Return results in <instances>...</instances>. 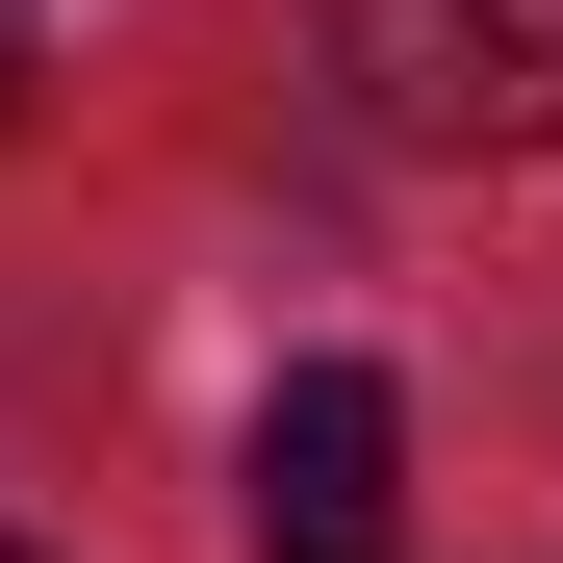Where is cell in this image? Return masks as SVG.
<instances>
[{
  "label": "cell",
  "instance_id": "obj_1",
  "mask_svg": "<svg viewBox=\"0 0 563 563\" xmlns=\"http://www.w3.org/2000/svg\"><path fill=\"white\" fill-rule=\"evenodd\" d=\"M333 77L410 154H512V129H563V0H333Z\"/></svg>",
  "mask_w": 563,
  "mask_h": 563
},
{
  "label": "cell",
  "instance_id": "obj_2",
  "mask_svg": "<svg viewBox=\"0 0 563 563\" xmlns=\"http://www.w3.org/2000/svg\"><path fill=\"white\" fill-rule=\"evenodd\" d=\"M231 512H256V563H410V410L358 385V358H282Z\"/></svg>",
  "mask_w": 563,
  "mask_h": 563
},
{
  "label": "cell",
  "instance_id": "obj_3",
  "mask_svg": "<svg viewBox=\"0 0 563 563\" xmlns=\"http://www.w3.org/2000/svg\"><path fill=\"white\" fill-rule=\"evenodd\" d=\"M0 563H26V538H0Z\"/></svg>",
  "mask_w": 563,
  "mask_h": 563
}]
</instances>
